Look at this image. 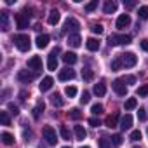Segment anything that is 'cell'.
<instances>
[{
    "mask_svg": "<svg viewBox=\"0 0 148 148\" xmlns=\"http://www.w3.org/2000/svg\"><path fill=\"white\" fill-rule=\"evenodd\" d=\"M146 117H148V115H146V110H145V108H139V112H138V119H139L141 122H145Z\"/></svg>",
    "mask_w": 148,
    "mask_h": 148,
    "instance_id": "obj_44",
    "label": "cell"
},
{
    "mask_svg": "<svg viewBox=\"0 0 148 148\" xmlns=\"http://www.w3.org/2000/svg\"><path fill=\"white\" fill-rule=\"evenodd\" d=\"M0 120H2L4 125H11V119L7 115V112H0Z\"/></svg>",
    "mask_w": 148,
    "mask_h": 148,
    "instance_id": "obj_35",
    "label": "cell"
},
{
    "mask_svg": "<svg viewBox=\"0 0 148 148\" xmlns=\"http://www.w3.org/2000/svg\"><path fill=\"white\" fill-rule=\"evenodd\" d=\"M42 134H44V139L47 141V145H56V141H58V136H56V131H54V127H51V125H45V127L42 129Z\"/></svg>",
    "mask_w": 148,
    "mask_h": 148,
    "instance_id": "obj_3",
    "label": "cell"
},
{
    "mask_svg": "<svg viewBox=\"0 0 148 148\" xmlns=\"http://www.w3.org/2000/svg\"><path fill=\"white\" fill-rule=\"evenodd\" d=\"M59 18H61V16H59V12L54 9V11H51V12H49V19H47V21H49V25H52V26H54V25H58V23H59Z\"/></svg>",
    "mask_w": 148,
    "mask_h": 148,
    "instance_id": "obj_24",
    "label": "cell"
},
{
    "mask_svg": "<svg viewBox=\"0 0 148 148\" xmlns=\"http://www.w3.org/2000/svg\"><path fill=\"white\" fill-rule=\"evenodd\" d=\"M28 68L30 70H42V59L38 56H33L28 59Z\"/></svg>",
    "mask_w": 148,
    "mask_h": 148,
    "instance_id": "obj_14",
    "label": "cell"
},
{
    "mask_svg": "<svg viewBox=\"0 0 148 148\" xmlns=\"http://www.w3.org/2000/svg\"><path fill=\"white\" fill-rule=\"evenodd\" d=\"M73 132H75V136H77L79 141L86 139V136H87V132H86V129H84L82 125H75V127H73Z\"/></svg>",
    "mask_w": 148,
    "mask_h": 148,
    "instance_id": "obj_21",
    "label": "cell"
},
{
    "mask_svg": "<svg viewBox=\"0 0 148 148\" xmlns=\"http://www.w3.org/2000/svg\"><path fill=\"white\" fill-rule=\"evenodd\" d=\"M131 35H110L108 38V44L110 45H127L131 44Z\"/></svg>",
    "mask_w": 148,
    "mask_h": 148,
    "instance_id": "obj_2",
    "label": "cell"
},
{
    "mask_svg": "<svg viewBox=\"0 0 148 148\" xmlns=\"http://www.w3.org/2000/svg\"><path fill=\"white\" fill-rule=\"evenodd\" d=\"M14 45H16L21 52H26V51H30V47H32V40H30L28 35L19 33V35L14 37Z\"/></svg>",
    "mask_w": 148,
    "mask_h": 148,
    "instance_id": "obj_1",
    "label": "cell"
},
{
    "mask_svg": "<svg viewBox=\"0 0 148 148\" xmlns=\"http://www.w3.org/2000/svg\"><path fill=\"white\" fill-rule=\"evenodd\" d=\"M77 59H79V58H77V54H75V52H70V51H68V52H64V54H63V61H64L66 64H75V63H77Z\"/></svg>",
    "mask_w": 148,
    "mask_h": 148,
    "instance_id": "obj_18",
    "label": "cell"
},
{
    "mask_svg": "<svg viewBox=\"0 0 148 148\" xmlns=\"http://www.w3.org/2000/svg\"><path fill=\"white\" fill-rule=\"evenodd\" d=\"M138 96H141V98L148 96V86H141V87L138 89Z\"/></svg>",
    "mask_w": 148,
    "mask_h": 148,
    "instance_id": "obj_42",
    "label": "cell"
},
{
    "mask_svg": "<svg viewBox=\"0 0 148 148\" xmlns=\"http://www.w3.org/2000/svg\"><path fill=\"white\" fill-rule=\"evenodd\" d=\"M120 58H122V64H124L125 68H132V66L138 63V58H136V54H132V52L120 54Z\"/></svg>",
    "mask_w": 148,
    "mask_h": 148,
    "instance_id": "obj_5",
    "label": "cell"
},
{
    "mask_svg": "<svg viewBox=\"0 0 148 148\" xmlns=\"http://www.w3.org/2000/svg\"><path fill=\"white\" fill-rule=\"evenodd\" d=\"M122 141H124V138H122L120 134H113V136H112V143H113L115 146H120Z\"/></svg>",
    "mask_w": 148,
    "mask_h": 148,
    "instance_id": "obj_37",
    "label": "cell"
},
{
    "mask_svg": "<svg viewBox=\"0 0 148 148\" xmlns=\"http://www.w3.org/2000/svg\"><path fill=\"white\" fill-rule=\"evenodd\" d=\"M0 26H2L4 32L9 30V12H7V11H2V12H0Z\"/></svg>",
    "mask_w": 148,
    "mask_h": 148,
    "instance_id": "obj_16",
    "label": "cell"
},
{
    "mask_svg": "<svg viewBox=\"0 0 148 148\" xmlns=\"http://www.w3.org/2000/svg\"><path fill=\"white\" fill-rule=\"evenodd\" d=\"M26 96H28V92H26V91H21V92H19V99H21V101H25V99H26Z\"/></svg>",
    "mask_w": 148,
    "mask_h": 148,
    "instance_id": "obj_50",
    "label": "cell"
},
{
    "mask_svg": "<svg viewBox=\"0 0 148 148\" xmlns=\"http://www.w3.org/2000/svg\"><path fill=\"white\" fill-rule=\"evenodd\" d=\"M73 77H75V71H73V70H70V68H64V70H61V71H59V75H58V79H59L61 82H64V80H71Z\"/></svg>",
    "mask_w": 148,
    "mask_h": 148,
    "instance_id": "obj_9",
    "label": "cell"
},
{
    "mask_svg": "<svg viewBox=\"0 0 148 148\" xmlns=\"http://www.w3.org/2000/svg\"><path fill=\"white\" fill-rule=\"evenodd\" d=\"M82 148H89V146H82Z\"/></svg>",
    "mask_w": 148,
    "mask_h": 148,
    "instance_id": "obj_53",
    "label": "cell"
},
{
    "mask_svg": "<svg viewBox=\"0 0 148 148\" xmlns=\"http://www.w3.org/2000/svg\"><path fill=\"white\" fill-rule=\"evenodd\" d=\"M63 148H71V146H63Z\"/></svg>",
    "mask_w": 148,
    "mask_h": 148,
    "instance_id": "obj_52",
    "label": "cell"
},
{
    "mask_svg": "<svg viewBox=\"0 0 148 148\" xmlns=\"http://www.w3.org/2000/svg\"><path fill=\"white\" fill-rule=\"evenodd\" d=\"M125 110H134L136 106H138V101H136V98H129L127 101H125Z\"/></svg>",
    "mask_w": 148,
    "mask_h": 148,
    "instance_id": "obj_30",
    "label": "cell"
},
{
    "mask_svg": "<svg viewBox=\"0 0 148 148\" xmlns=\"http://www.w3.org/2000/svg\"><path fill=\"white\" fill-rule=\"evenodd\" d=\"M112 87H113V91H115L119 96H125V94H127V87H125V84H124V79H117V80H113Z\"/></svg>",
    "mask_w": 148,
    "mask_h": 148,
    "instance_id": "obj_6",
    "label": "cell"
},
{
    "mask_svg": "<svg viewBox=\"0 0 148 148\" xmlns=\"http://www.w3.org/2000/svg\"><path fill=\"white\" fill-rule=\"evenodd\" d=\"M58 54H59V47H54V49L51 51L49 58H47V68H49L51 71L58 70Z\"/></svg>",
    "mask_w": 148,
    "mask_h": 148,
    "instance_id": "obj_4",
    "label": "cell"
},
{
    "mask_svg": "<svg viewBox=\"0 0 148 148\" xmlns=\"http://www.w3.org/2000/svg\"><path fill=\"white\" fill-rule=\"evenodd\" d=\"M33 79H35V73H30L28 70H21V71L18 73V80H19V82L28 84V82H32Z\"/></svg>",
    "mask_w": 148,
    "mask_h": 148,
    "instance_id": "obj_7",
    "label": "cell"
},
{
    "mask_svg": "<svg viewBox=\"0 0 148 148\" xmlns=\"http://www.w3.org/2000/svg\"><path fill=\"white\" fill-rule=\"evenodd\" d=\"M115 11H117V4H115V2H112V0L105 2V5H103V12H105V14H112V12H115Z\"/></svg>",
    "mask_w": 148,
    "mask_h": 148,
    "instance_id": "obj_22",
    "label": "cell"
},
{
    "mask_svg": "<svg viewBox=\"0 0 148 148\" xmlns=\"http://www.w3.org/2000/svg\"><path fill=\"white\" fill-rule=\"evenodd\" d=\"M91 30H92V32H94V33H98V35H101V33H103V26H101V25H99V23H94V25H92V28H91Z\"/></svg>",
    "mask_w": 148,
    "mask_h": 148,
    "instance_id": "obj_43",
    "label": "cell"
},
{
    "mask_svg": "<svg viewBox=\"0 0 148 148\" xmlns=\"http://www.w3.org/2000/svg\"><path fill=\"white\" fill-rule=\"evenodd\" d=\"M92 92H94L98 98H101V96H105V94H106V86H105L103 82H98V84H94Z\"/></svg>",
    "mask_w": 148,
    "mask_h": 148,
    "instance_id": "obj_17",
    "label": "cell"
},
{
    "mask_svg": "<svg viewBox=\"0 0 148 148\" xmlns=\"http://www.w3.org/2000/svg\"><path fill=\"white\" fill-rule=\"evenodd\" d=\"M14 18H16V23H18V28L19 30H25V28H28V16L26 14H14Z\"/></svg>",
    "mask_w": 148,
    "mask_h": 148,
    "instance_id": "obj_10",
    "label": "cell"
},
{
    "mask_svg": "<svg viewBox=\"0 0 148 148\" xmlns=\"http://www.w3.org/2000/svg\"><path fill=\"white\" fill-rule=\"evenodd\" d=\"M35 45H37L38 49H45V47L49 45V37H47V35H38L37 40H35Z\"/></svg>",
    "mask_w": 148,
    "mask_h": 148,
    "instance_id": "obj_19",
    "label": "cell"
},
{
    "mask_svg": "<svg viewBox=\"0 0 148 148\" xmlns=\"http://www.w3.org/2000/svg\"><path fill=\"white\" fill-rule=\"evenodd\" d=\"M91 112H92L94 115H99V113H103V105H101V103H96V105H92Z\"/></svg>",
    "mask_w": 148,
    "mask_h": 148,
    "instance_id": "obj_36",
    "label": "cell"
},
{
    "mask_svg": "<svg viewBox=\"0 0 148 148\" xmlns=\"http://www.w3.org/2000/svg\"><path fill=\"white\" fill-rule=\"evenodd\" d=\"M64 28H66L68 32H79V30H80V23H79L75 18H68L66 23H64Z\"/></svg>",
    "mask_w": 148,
    "mask_h": 148,
    "instance_id": "obj_8",
    "label": "cell"
},
{
    "mask_svg": "<svg viewBox=\"0 0 148 148\" xmlns=\"http://www.w3.org/2000/svg\"><path fill=\"white\" fill-rule=\"evenodd\" d=\"M59 132H61V138H63V139H70V138H71V132H70V129H68L66 125H61V127H59Z\"/></svg>",
    "mask_w": 148,
    "mask_h": 148,
    "instance_id": "obj_31",
    "label": "cell"
},
{
    "mask_svg": "<svg viewBox=\"0 0 148 148\" xmlns=\"http://www.w3.org/2000/svg\"><path fill=\"white\" fill-rule=\"evenodd\" d=\"M96 7H98V0H92V2H89V4L86 5V11H87V12H92Z\"/></svg>",
    "mask_w": 148,
    "mask_h": 148,
    "instance_id": "obj_41",
    "label": "cell"
},
{
    "mask_svg": "<svg viewBox=\"0 0 148 148\" xmlns=\"http://www.w3.org/2000/svg\"><path fill=\"white\" fill-rule=\"evenodd\" d=\"M89 101H91V94H89V92H84L82 98H80V103H82V105H87Z\"/></svg>",
    "mask_w": 148,
    "mask_h": 148,
    "instance_id": "obj_45",
    "label": "cell"
},
{
    "mask_svg": "<svg viewBox=\"0 0 148 148\" xmlns=\"http://www.w3.org/2000/svg\"><path fill=\"white\" fill-rule=\"evenodd\" d=\"M146 132H148V131H146Z\"/></svg>",
    "mask_w": 148,
    "mask_h": 148,
    "instance_id": "obj_54",
    "label": "cell"
},
{
    "mask_svg": "<svg viewBox=\"0 0 148 148\" xmlns=\"http://www.w3.org/2000/svg\"><path fill=\"white\" fill-rule=\"evenodd\" d=\"M51 103H52V106H58V108H59V106H63L64 101H63V98H61L59 94H52V96H51Z\"/></svg>",
    "mask_w": 148,
    "mask_h": 148,
    "instance_id": "obj_27",
    "label": "cell"
},
{
    "mask_svg": "<svg viewBox=\"0 0 148 148\" xmlns=\"http://www.w3.org/2000/svg\"><path fill=\"white\" fill-rule=\"evenodd\" d=\"M131 25V18H129V14H120L119 16V19H117V28H127Z\"/></svg>",
    "mask_w": 148,
    "mask_h": 148,
    "instance_id": "obj_13",
    "label": "cell"
},
{
    "mask_svg": "<svg viewBox=\"0 0 148 148\" xmlns=\"http://www.w3.org/2000/svg\"><path fill=\"white\" fill-rule=\"evenodd\" d=\"M141 49L148 52V40H141Z\"/></svg>",
    "mask_w": 148,
    "mask_h": 148,
    "instance_id": "obj_49",
    "label": "cell"
},
{
    "mask_svg": "<svg viewBox=\"0 0 148 148\" xmlns=\"http://www.w3.org/2000/svg\"><path fill=\"white\" fill-rule=\"evenodd\" d=\"M124 80H127L129 84H134V82H136V77H132V75H129V77H127V79H124Z\"/></svg>",
    "mask_w": 148,
    "mask_h": 148,
    "instance_id": "obj_51",
    "label": "cell"
},
{
    "mask_svg": "<svg viewBox=\"0 0 148 148\" xmlns=\"http://www.w3.org/2000/svg\"><path fill=\"white\" fill-rule=\"evenodd\" d=\"M82 77H84V80H92L94 79V73H92L91 68H84L82 70Z\"/></svg>",
    "mask_w": 148,
    "mask_h": 148,
    "instance_id": "obj_28",
    "label": "cell"
},
{
    "mask_svg": "<svg viewBox=\"0 0 148 148\" xmlns=\"http://www.w3.org/2000/svg\"><path fill=\"white\" fill-rule=\"evenodd\" d=\"M7 110H9V112H11L14 117H16V115H19V108H18L14 103H9V105H7Z\"/></svg>",
    "mask_w": 148,
    "mask_h": 148,
    "instance_id": "obj_39",
    "label": "cell"
},
{
    "mask_svg": "<svg viewBox=\"0 0 148 148\" xmlns=\"http://www.w3.org/2000/svg\"><path fill=\"white\" fill-rule=\"evenodd\" d=\"M98 145H99V148H112V143L108 141V138H101L98 141Z\"/></svg>",
    "mask_w": 148,
    "mask_h": 148,
    "instance_id": "obj_38",
    "label": "cell"
},
{
    "mask_svg": "<svg viewBox=\"0 0 148 148\" xmlns=\"http://www.w3.org/2000/svg\"><path fill=\"white\" fill-rule=\"evenodd\" d=\"M44 108H45L44 101H38V103H37V106L33 108V119H38V117H40V113L44 112Z\"/></svg>",
    "mask_w": 148,
    "mask_h": 148,
    "instance_id": "obj_25",
    "label": "cell"
},
{
    "mask_svg": "<svg viewBox=\"0 0 148 148\" xmlns=\"http://www.w3.org/2000/svg\"><path fill=\"white\" fill-rule=\"evenodd\" d=\"M52 86H54V80H52V77H44V79H42V82L38 84V89H40L42 92H45V91H49Z\"/></svg>",
    "mask_w": 148,
    "mask_h": 148,
    "instance_id": "obj_12",
    "label": "cell"
},
{
    "mask_svg": "<svg viewBox=\"0 0 148 148\" xmlns=\"http://www.w3.org/2000/svg\"><path fill=\"white\" fill-rule=\"evenodd\" d=\"M89 124H91L92 127H98V125H99V120H98L96 117H92V119H89Z\"/></svg>",
    "mask_w": 148,
    "mask_h": 148,
    "instance_id": "obj_47",
    "label": "cell"
},
{
    "mask_svg": "<svg viewBox=\"0 0 148 148\" xmlns=\"http://www.w3.org/2000/svg\"><path fill=\"white\" fill-rule=\"evenodd\" d=\"M64 94H66L68 98H75V96H77V87H75V86H68V87L64 89Z\"/></svg>",
    "mask_w": 148,
    "mask_h": 148,
    "instance_id": "obj_29",
    "label": "cell"
},
{
    "mask_svg": "<svg viewBox=\"0 0 148 148\" xmlns=\"http://www.w3.org/2000/svg\"><path fill=\"white\" fill-rule=\"evenodd\" d=\"M80 42H82V38H80V35L79 33H71L70 37H68V40H66V44L70 45V47H80Z\"/></svg>",
    "mask_w": 148,
    "mask_h": 148,
    "instance_id": "obj_11",
    "label": "cell"
},
{
    "mask_svg": "<svg viewBox=\"0 0 148 148\" xmlns=\"http://www.w3.org/2000/svg\"><path fill=\"white\" fill-rule=\"evenodd\" d=\"M86 47L94 52V51L99 49V40H96V38H87V40H86Z\"/></svg>",
    "mask_w": 148,
    "mask_h": 148,
    "instance_id": "obj_23",
    "label": "cell"
},
{
    "mask_svg": "<svg viewBox=\"0 0 148 148\" xmlns=\"http://www.w3.org/2000/svg\"><path fill=\"white\" fill-rule=\"evenodd\" d=\"M131 125H132V117H131V113H125L120 119V129L122 131H127V129H131Z\"/></svg>",
    "mask_w": 148,
    "mask_h": 148,
    "instance_id": "obj_15",
    "label": "cell"
},
{
    "mask_svg": "<svg viewBox=\"0 0 148 148\" xmlns=\"http://www.w3.org/2000/svg\"><path fill=\"white\" fill-rule=\"evenodd\" d=\"M120 66H122V58H120V56H117V58L112 61V70H113V71H117V70H120Z\"/></svg>",
    "mask_w": 148,
    "mask_h": 148,
    "instance_id": "obj_32",
    "label": "cell"
},
{
    "mask_svg": "<svg viewBox=\"0 0 148 148\" xmlns=\"http://www.w3.org/2000/svg\"><path fill=\"white\" fill-rule=\"evenodd\" d=\"M138 16H139V19H148V5H143V7H139V11H138Z\"/></svg>",
    "mask_w": 148,
    "mask_h": 148,
    "instance_id": "obj_33",
    "label": "cell"
},
{
    "mask_svg": "<svg viewBox=\"0 0 148 148\" xmlns=\"http://www.w3.org/2000/svg\"><path fill=\"white\" fill-rule=\"evenodd\" d=\"M23 138H25V141L28 143L30 138H32V131H26V129H25V131H23Z\"/></svg>",
    "mask_w": 148,
    "mask_h": 148,
    "instance_id": "obj_46",
    "label": "cell"
},
{
    "mask_svg": "<svg viewBox=\"0 0 148 148\" xmlns=\"http://www.w3.org/2000/svg\"><path fill=\"white\" fill-rule=\"evenodd\" d=\"M129 138H131V141H139V139H141V131H138V129L132 131Z\"/></svg>",
    "mask_w": 148,
    "mask_h": 148,
    "instance_id": "obj_40",
    "label": "cell"
},
{
    "mask_svg": "<svg viewBox=\"0 0 148 148\" xmlns=\"http://www.w3.org/2000/svg\"><path fill=\"white\" fill-rule=\"evenodd\" d=\"M117 120H119V113L115 112L113 115H108V117H106V120H105V125L112 129V127H115V125H117Z\"/></svg>",
    "mask_w": 148,
    "mask_h": 148,
    "instance_id": "obj_20",
    "label": "cell"
},
{
    "mask_svg": "<svg viewBox=\"0 0 148 148\" xmlns=\"http://www.w3.org/2000/svg\"><path fill=\"white\" fill-rule=\"evenodd\" d=\"M70 119H73V120H79V119H82V112H80L79 108H73V110L70 112Z\"/></svg>",
    "mask_w": 148,
    "mask_h": 148,
    "instance_id": "obj_34",
    "label": "cell"
},
{
    "mask_svg": "<svg viewBox=\"0 0 148 148\" xmlns=\"http://www.w3.org/2000/svg\"><path fill=\"white\" fill-rule=\"evenodd\" d=\"M124 5H125L127 9H132V7L136 5V2H132V0H131V2H125V0H124Z\"/></svg>",
    "mask_w": 148,
    "mask_h": 148,
    "instance_id": "obj_48",
    "label": "cell"
},
{
    "mask_svg": "<svg viewBox=\"0 0 148 148\" xmlns=\"http://www.w3.org/2000/svg\"><path fill=\"white\" fill-rule=\"evenodd\" d=\"M2 141H4V145H14V136L11 134V132H2Z\"/></svg>",
    "mask_w": 148,
    "mask_h": 148,
    "instance_id": "obj_26",
    "label": "cell"
}]
</instances>
